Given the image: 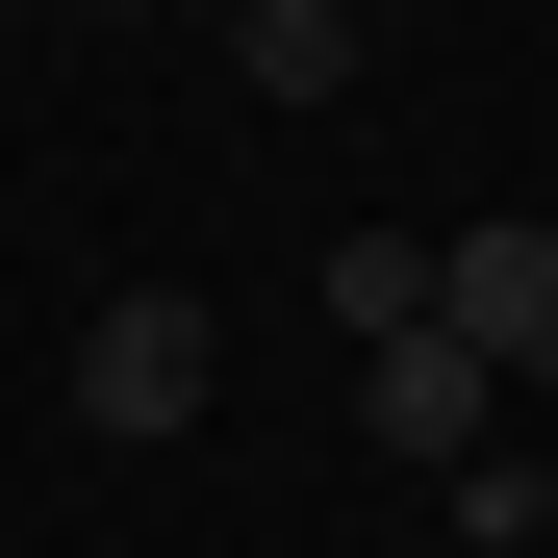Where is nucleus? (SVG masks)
Listing matches in <instances>:
<instances>
[{"mask_svg": "<svg viewBox=\"0 0 558 558\" xmlns=\"http://www.w3.org/2000/svg\"><path fill=\"white\" fill-rule=\"evenodd\" d=\"M76 432H128V457L204 432V305H178V279H128V305L76 330Z\"/></svg>", "mask_w": 558, "mask_h": 558, "instance_id": "f257e3e1", "label": "nucleus"}, {"mask_svg": "<svg viewBox=\"0 0 558 558\" xmlns=\"http://www.w3.org/2000/svg\"><path fill=\"white\" fill-rule=\"evenodd\" d=\"M355 432H381L407 483H457V457H483V355H457L432 305H407V330H355Z\"/></svg>", "mask_w": 558, "mask_h": 558, "instance_id": "f03ea898", "label": "nucleus"}, {"mask_svg": "<svg viewBox=\"0 0 558 558\" xmlns=\"http://www.w3.org/2000/svg\"><path fill=\"white\" fill-rule=\"evenodd\" d=\"M432 330L483 355V381H558V229H457L432 254Z\"/></svg>", "mask_w": 558, "mask_h": 558, "instance_id": "7ed1b4c3", "label": "nucleus"}, {"mask_svg": "<svg viewBox=\"0 0 558 558\" xmlns=\"http://www.w3.org/2000/svg\"><path fill=\"white\" fill-rule=\"evenodd\" d=\"M229 76L254 102H355V0H229Z\"/></svg>", "mask_w": 558, "mask_h": 558, "instance_id": "20e7f679", "label": "nucleus"}, {"mask_svg": "<svg viewBox=\"0 0 558 558\" xmlns=\"http://www.w3.org/2000/svg\"><path fill=\"white\" fill-rule=\"evenodd\" d=\"M432 508H457V558H533V533H558V483H533V457H508V432H483V457H457V483H432Z\"/></svg>", "mask_w": 558, "mask_h": 558, "instance_id": "39448f33", "label": "nucleus"}]
</instances>
